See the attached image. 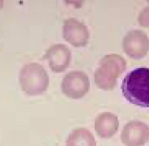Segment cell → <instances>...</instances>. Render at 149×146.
Listing matches in <instances>:
<instances>
[{
	"label": "cell",
	"mask_w": 149,
	"mask_h": 146,
	"mask_svg": "<svg viewBox=\"0 0 149 146\" xmlns=\"http://www.w3.org/2000/svg\"><path fill=\"white\" fill-rule=\"evenodd\" d=\"M121 90L124 97L131 104L149 107V68H136L128 73Z\"/></svg>",
	"instance_id": "obj_1"
},
{
	"label": "cell",
	"mask_w": 149,
	"mask_h": 146,
	"mask_svg": "<svg viewBox=\"0 0 149 146\" xmlns=\"http://www.w3.org/2000/svg\"><path fill=\"white\" fill-rule=\"evenodd\" d=\"M19 81L21 89L26 95L38 96L47 90L49 77L42 65L37 63H30L21 69Z\"/></svg>",
	"instance_id": "obj_2"
},
{
	"label": "cell",
	"mask_w": 149,
	"mask_h": 146,
	"mask_svg": "<svg viewBox=\"0 0 149 146\" xmlns=\"http://www.w3.org/2000/svg\"><path fill=\"white\" fill-rule=\"evenodd\" d=\"M121 72L120 67L115 57L107 55L102 58L95 72V84L103 90H111L115 86L116 78Z\"/></svg>",
	"instance_id": "obj_3"
},
{
	"label": "cell",
	"mask_w": 149,
	"mask_h": 146,
	"mask_svg": "<svg viewBox=\"0 0 149 146\" xmlns=\"http://www.w3.org/2000/svg\"><path fill=\"white\" fill-rule=\"evenodd\" d=\"M63 93L72 99H79L84 97L90 89L88 76L81 71L69 72L64 77L62 83Z\"/></svg>",
	"instance_id": "obj_4"
},
{
	"label": "cell",
	"mask_w": 149,
	"mask_h": 146,
	"mask_svg": "<svg viewBox=\"0 0 149 146\" xmlns=\"http://www.w3.org/2000/svg\"><path fill=\"white\" fill-rule=\"evenodd\" d=\"M63 34V38L75 47H85L89 38L87 27L74 18H70L65 21Z\"/></svg>",
	"instance_id": "obj_5"
},
{
	"label": "cell",
	"mask_w": 149,
	"mask_h": 146,
	"mask_svg": "<svg viewBox=\"0 0 149 146\" xmlns=\"http://www.w3.org/2000/svg\"><path fill=\"white\" fill-rule=\"evenodd\" d=\"M149 139V128L146 125L133 122L126 125L122 131L121 140L127 146H142Z\"/></svg>",
	"instance_id": "obj_6"
},
{
	"label": "cell",
	"mask_w": 149,
	"mask_h": 146,
	"mask_svg": "<svg viewBox=\"0 0 149 146\" xmlns=\"http://www.w3.org/2000/svg\"><path fill=\"white\" fill-rule=\"evenodd\" d=\"M71 52L65 44H58L52 46L45 55L52 71L56 73L65 71L70 62Z\"/></svg>",
	"instance_id": "obj_7"
},
{
	"label": "cell",
	"mask_w": 149,
	"mask_h": 146,
	"mask_svg": "<svg viewBox=\"0 0 149 146\" xmlns=\"http://www.w3.org/2000/svg\"><path fill=\"white\" fill-rule=\"evenodd\" d=\"M119 126L118 118L111 113H102L95 120V130L101 138H112L118 131Z\"/></svg>",
	"instance_id": "obj_8"
},
{
	"label": "cell",
	"mask_w": 149,
	"mask_h": 146,
	"mask_svg": "<svg viewBox=\"0 0 149 146\" xmlns=\"http://www.w3.org/2000/svg\"><path fill=\"white\" fill-rule=\"evenodd\" d=\"M66 146H96V142L90 131L79 128L73 130L69 134Z\"/></svg>",
	"instance_id": "obj_9"
},
{
	"label": "cell",
	"mask_w": 149,
	"mask_h": 146,
	"mask_svg": "<svg viewBox=\"0 0 149 146\" xmlns=\"http://www.w3.org/2000/svg\"><path fill=\"white\" fill-rule=\"evenodd\" d=\"M4 6V1L0 0V10L2 9Z\"/></svg>",
	"instance_id": "obj_10"
}]
</instances>
